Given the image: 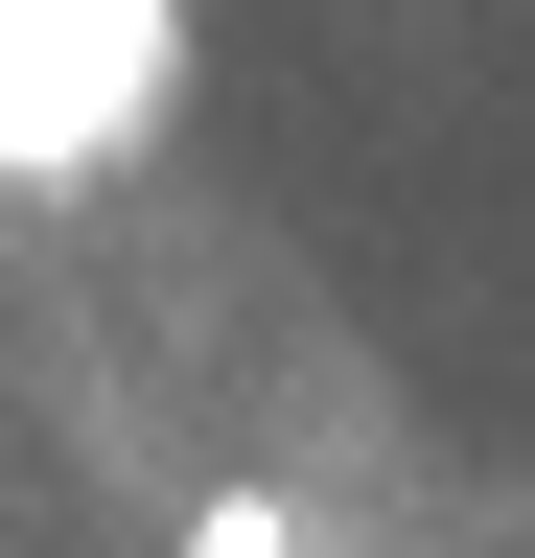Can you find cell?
<instances>
[{"label": "cell", "instance_id": "obj_1", "mask_svg": "<svg viewBox=\"0 0 535 558\" xmlns=\"http://www.w3.org/2000/svg\"><path fill=\"white\" fill-rule=\"evenodd\" d=\"M186 94V0H0V186H117Z\"/></svg>", "mask_w": 535, "mask_h": 558}, {"label": "cell", "instance_id": "obj_2", "mask_svg": "<svg viewBox=\"0 0 535 558\" xmlns=\"http://www.w3.org/2000/svg\"><path fill=\"white\" fill-rule=\"evenodd\" d=\"M186 558H303V512H280V488H210V512H186Z\"/></svg>", "mask_w": 535, "mask_h": 558}]
</instances>
